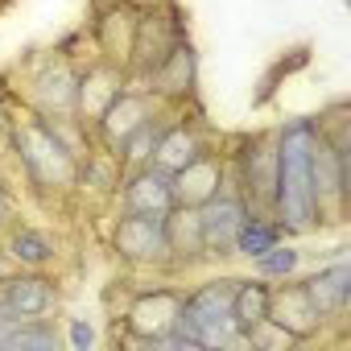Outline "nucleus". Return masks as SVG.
<instances>
[{
  "mask_svg": "<svg viewBox=\"0 0 351 351\" xmlns=\"http://www.w3.org/2000/svg\"><path fill=\"white\" fill-rule=\"evenodd\" d=\"M314 120H293L277 132V191H273V215L289 232L314 228V195H310V141Z\"/></svg>",
  "mask_w": 351,
  "mask_h": 351,
  "instance_id": "f257e3e1",
  "label": "nucleus"
},
{
  "mask_svg": "<svg viewBox=\"0 0 351 351\" xmlns=\"http://www.w3.org/2000/svg\"><path fill=\"white\" fill-rule=\"evenodd\" d=\"M13 145L17 157L25 165V173L38 186H75L79 182V153L62 141V132L50 120H25L13 128Z\"/></svg>",
  "mask_w": 351,
  "mask_h": 351,
  "instance_id": "f03ea898",
  "label": "nucleus"
},
{
  "mask_svg": "<svg viewBox=\"0 0 351 351\" xmlns=\"http://www.w3.org/2000/svg\"><path fill=\"white\" fill-rule=\"evenodd\" d=\"M232 293H236V281H211V285L195 289L191 298H182L173 330H182L191 347H219V343H232V339H236Z\"/></svg>",
  "mask_w": 351,
  "mask_h": 351,
  "instance_id": "7ed1b4c3",
  "label": "nucleus"
},
{
  "mask_svg": "<svg viewBox=\"0 0 351 351\" xmlns=\"http://www.w3.org/2000/svg\"><path fill=\"white\" fill-rule=\"evenodd\" d=\"M310 195H314V219L339 223L347 203V153L335 149L318 128L310 141Z\"/></svg>",
  "mask_w": 351,
  "mask_h": 351,
  "instance_id": "20e7f679",
  "label": "nucleus"
},
{
  "mask_svg": "<svg viewBox=\"0 0 351 351\" xmlns=\"http://www.w3.org/2000/svg\"><path fill=\"white\" fill-rule=\"evenodd\" d=\"M277 191V132H256L240 145V203L248 215L265 219Z\"/></svg>",
  "mask_w": 351,
  "mask_h": 351,
  "instance_id": "39448f33",
  "label": "nucleus"
},
{
  "mask_svg": "<svg viewBox=\"0 0 351 351\" xmlns=\"http://www.w3.org/2000/svg\"><path fill=\"white\" fill-rule=\"evenodd\" d=\"M112 244L128 265H165V215L124 211L112 232Z\"/></svg>",
  "mask_w": 351,
  "mask_h": 351,
  "instance_id": "423d86ee",
  "label": "nucleus"
},
{
  "mask_svg": "<svg viewBox=\"0 0 351 351\" xmlns=\"http://www.w3.org/2000/svg\"><path fill=\"white\" fill-rule=\"evenodd\" d=\"M153 95L149 91H132V87H120L112 99H108V108L95 116V132H99V141L116 153L145 120H153Z\"/></svg>",
  "mask_w": 351,
  "mask_h": 351,
  "instance_id": "0eeeda50",
  "label": "nucleus"
},
{
  "mask_svg": "<svg viewBox=\"0 0 351 351\" xmlns=\"http://www.w3.org/2000/svg\"><path fill=\"white\" fill-rule=\"evenodd\" d=\"M244 219H248V211H244L240 195H232V191L211 195L199 207V228H203L207 256H236V232H240Z\"/></svg>",
  "mask_w": 351,
  "mask_h": 351,
  "instance_id": "6e6552de",
  "label": "nucleus"
},
{
  "mask_svg": "<svg viewBox=\"0 0 351 351\" xmlns=\"http://www.w3.org/2000/svg\"><path fill=\"white\" fill-rule=\"evenodd\" d=\"M269 326H277L281 335H289L298 343L322 326V314L314 310V302L306 298L302 285H281V289H269Z\"/></svg>",
  "mask_w": 351,
  "mask_h": 351,
  "instance_id": "1a4fd4ad",
  "label": "nucleus"
},
{
  "mask_svg": "<svg viewBox=\"0 0 351 351\" xmlns=\"http://www.w3.org/2000/svg\"><path fill=\"white\" fill-rule=\"evenodd\" d=\"M169 186H173V203L178 207H203L211 195L223 191V169L211 153H199L195 161L169 173Z\"/></svg>",
  "mask_w": 351,
  "mask_h": 351,
  "instance_id": "9d476101",
  "label": "nucleus"
},
{
  "mask_svg": "<svg viewBox=\"0 0 351 351\" xmlns=\"http://www.w3.org/2000/svg\"><path fill=\"white\" fill-rule=\"evenodd\" d=\"M165 261L173 265H199L207 261L203 228H199V207H178L165 211Z\"/></svg>",
  "mask_w": 351,
  "mask_h": 351,
  "instance_id": "9b49d317",
  "label": "nucleus"
},
{
  "mask_svg": "<svg viewBox=\"0 0 351 351\" xmlns=\"http://www.w3.org/2000/svg\"><path fill=\"white\" fill-rule=\"evenodd\" d=\"M149 95H165V99H186L195 91V50L182 38L153 71H149Z\"/></svg>",
  "mask_w": 351,
  "mask_h": 351,
  "instance_id": "f8f14e48",
  "label": "nucleus"
},
{
  "mask_svg": "<svg viewBox=\"0 0 351 351\" xmlns=\"http://www.w3.org/2000/svg\"><path fill=\"white\" fill-rule=\"evenodd\" d=\"M178 306H182V298L173 293V289L141 293V298L132 302V310H128V326H132V335L157 343L161 335L173 330V322H178Z\"/></svg>",
  "mask_w": 351,
  "mask_h": 351,
  "instance_id": "ddd939ff",
  "label": "nucleus"
},
{
  "mask_svg": "<svg viewBox=\"0 0 351 351\" xmlns=\"http://www.w3.org/2000/svg\"><path fill=\"white\" fill-rule=\"evenodd\" d=\"M173 207V186H169V173L157 165H136L124 182V211H153L165 215Z\"/></svg>",
  "mask_w": 351,
  "mask_h": 351,
  "instance_id": "4468645a",
  "label": "nucleus"
},
{
  "mask_svg": "<svg viewBox=\"0 0 351 351\" xmlns=\"http://www.w3.org/2000/svg\"><path fill=\"white\" fill-rule=\"evenodd\" d=\"M302 289H306V298L314 302V310L322 318L343 314L347 310V298H351V269H347V261H339L330 269H318L314 277L302 281Z\"/></svg>",
  "mask_w": 351,
  "mask_h": 351,
  "instance_id": "2eb2a0df",
  "label": "nucleus"
},
{
  "mask_svg": "<svg viewBox=\"0 0 351 351\" xmlns=\"http://www.w3.org/2000/svg\"><path fill=\"white\" fill-rule=\"evenodd\" d=\"M75 95H79V79L66 71V66H50L38 87H34V104L46 112V116H71L75 112Z\"/></svg>",
  "mask_w": 351,
  "mask_h": 351,
  "instance_id": "dca6fc26",
  "label": "nucleus"
},
{
  "mask_svg": "<svg viewBox=\"0 0 351 351\" xmlns=\"http://www.w3.org/2000/svg\"><path fill=\"white\" fill-rule=\"evenodd\" d=\"M199 153H203V141L195 136V128L173 124V128H161V136H157V145H153V161H149V165H157V169L173 173V169H182L186 161H195Z\"/></svg>",
  "mask_w": 351,
  "mask_h": 351,
  "instance_id": "f3484780",
  "label": "nucleus"
},
{
  "mask_svg": "<svg viewBox=\"0 0 351 351\" xmlns=\"http://www.w3.org/2000/svg\"><path fill=\"white\" fill-rule=\"evenodd\" d=\"M0 302H9L25 318H38V314H46L54 306V285L46 277H38V273H29V277H5V298H0Z\"/></svg>",
  "mask_w": 351,
  "mask_h": 351,
  "instance_id": "a211bd4d",
  "label": "nucleus"
},
{
  "mask_svg": "<svg viewBox=\"0 0 351 351\" xmlns=\"http://www.w3.org/2000/svg\"><path fill=\"white\" fill-rule=\"evenodd\" d=\"M269 318V285L265 281H236V293H232V322H236V335L248 339L252 326H261Z\"/></svg>",
  "mask_w": 351,
  "mask_h": 351,
  "instance_id": "6ab92c4d",
  "label": "nucleus"
},
{
  "mask_svg": "<svg viewBox=\"0 0 351 351\" xmlns=\"http://www.w3.org/2000/svg\"><path fill=\"white\" fill-rule=\"evenodd\" d=\"M9 261H17L25 269H42V265L54 261V244L42 232H34V228H17L9 236Z\"/></svg>",
  "mask_w": 351,
  "mask_h": 351,
  "instance_id": "aec40b11",
  "label": "nucleus"
},
{
  "mask_svg": "<svg viewBox=\"0 0 351 351\" xmlns=\"http://www.w3.org/2000/svg\"><path fill=\"white\" fill-rule=\"evenodd\" d=\"M277 240H281V223H265V219L248 215V219L240 223V232H236V252H244V256H261V252L273 248Z\"/></svg>",
  "mask_w": 351,
  "mask_h": 351,
  "instance_id": "412c9836",
  "label": "nucleus"
},
{
  "mask_svg": "<svg viewBox=\"0 0 351 351\" xmlns=\"http://www.w3.org/2000/svg\"><path fill=\"white\" fill-rule=\"evenodd\" d=\"M54 343H58L54 326H46V322H38V318H25V322H17L13 330L0 335V347H38V351H46V347H54Z\"/></svg>",
  "mask_w": 351,
  "mask_h": 351,
  "instance_id": "4be33fe9",
  "label": "nucleus"
},
{
  "mask_svg": "<svg viewBox=\"0 0 351 351\" xmlns=\"http://www.w3.org/2000/svg\"><path fill=\"white\" fill-rule=\"evenodd\" d=\"M157 136H161V128L153 124V120H145L120 149H116V157L124 161V165H149L153 161V145H157Z\"/></svg>",
  "mask_w": 351,
  "mask_h": 351,
  "instance_id": "5701e85b",
  "label": "nucleus"
},
{
  "mask_svg": "<svg viewBox=\"0 0 351 351\" xmlns=\"http://www.w3.org/2000/svg\"><path fill=\"white\" fill-rule=\"evenodd\" d=\"M252 261H256L261 277H289V273L298 269L302 252H298V248H281V244H273V248H265V252L252 256Z\"/></svg>",
  "mask_w": 351,
  "mask_h": 351,
  "instance_id": "b1692460",
  "label": "nucleus"
},
{
  "mask_svg": "<svg viewBox=\"0 0 351 351\" xmlns=\"http://www.w3.org/2000/svg\"><path fill=\"white\" fill-rule=\"evenodd\" d=\"M71 343H75V347H91V343H95V330H91L83 318H75V322H71Z\"/></svg>",
  "mask_w": 351,
  "mask_h": 351,
  "instance_id": "393cba45",
  "label": "nucleus"
},
{
  "mask_svg": "<svg viewBox=\"0 0 351 351\" xmlns=\"http://www.w3.org/2000/svg\"><path fill=\"white\" fill-rule=\"evenodd\" d=\"M0 228H9V195L0 191Z\"/></svg>",
  "mask_w": 351,
  "mask_h": 351,
  "instance_id": "a878e982",
  "label": "nucleus"
},
{
  "mask_svg": "<svg viewBox=\"0 0 351 351\" xmlns=\"http://www.w3.org/2000/svg\"><path fill=\"white\" fill-rule=\"evenodd\" d=\"M9 265H13V261H9L5 252H0V281H5V277H9Z\"/></svg>",
  "mask_w": 351,
  "mask_h": 351,
  "instance_id": "bb28decb",
  "label": "nucleus"
},
{
  "mask_svg": "<svg viewBox=\"0 0 351 351\" xmlns=\"http://www.w3.org/2000/svg\"><path fill=\"white\" fill-rule=\"evenodd\" d=\"M0 124H5V104H0Z\"/></svg>",
  "mask_w": 351,
  "mask_h": 351,
  "instance_id": "cd10ccee",
  "label": "nucleus"
}]
</instances>
